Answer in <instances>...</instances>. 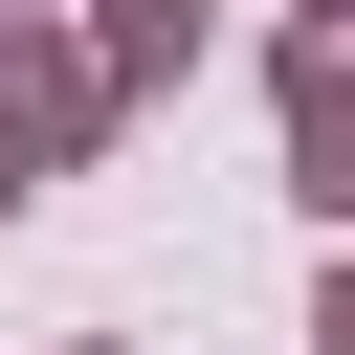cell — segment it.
I'll return each mask as SVG.
<instances>
[{"label": "cell", "mask_w": 355, "mask_h": 355, "mask_svg": "<svg viewBox=\"0 0 355 355\" xmlns=\"http://www.w3.org/2000/svg\"><path fill=\"white\" fill-rule=\"evenodd\" d=\"M0 22H67V0H0Z\"/></svg>", "instance_id": "5b68a950"}, {"label": "cell", "mask_w": 355, "mask_h": 355, "mask_svg": "<svg viewBox=\"0 0 355 355\" xmlns=\"http://www.w3.org/2000/svg\"><path fill=\"white\" fill-rule=\"evenodd\" d=\"M111 111H133V89H111V44H67V22H0V222H22V200H44V178L111 133Z\"/></svg>", "instance_id": "6da1fadb"}, {"label": "cell", "mask_w": 355, "mask_h": 355, "mask_svg": "<svg viewBox=\"0 0 355 355\" xmlns=\"http://www.w3.org/2000/svg\"><path fill=\"white\" fill-rule=\"evenodd\" d=\"M288 22H355V0H288Z\"/></svg>", "instance_id": "277c9868"}, {"label": "cell", "mask_w": 355, "mask_h": 355, "mask_svg": "<svg viewBox=\"0 0 355 355\" xmlns=\"http://www.w3.org/2000/svg\"><path fill=\"white\" fill-rule=\"evenodd\" d=\"M311 355H355V266H333V288H311Z\"/></svg>", "instance_id": "3957f363"}, {"label": "cell", "mask_w": 355, "mask_h": 355, "mask_svg": "<svg viewBox=\"0 0 355 355\" xmlns=\"http://www.w3.org/2000/svg\"><path fill=\"white\" fill-rule=\"evenodd\" d=\"M266 89H288V200H311V222H355V22H288V44H266Z\"/></svg>", "instance_id": "7a4b0ae2"}]
</instances>
